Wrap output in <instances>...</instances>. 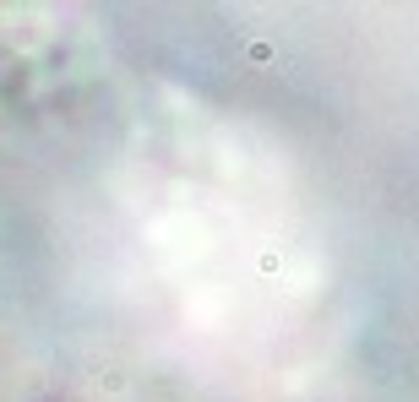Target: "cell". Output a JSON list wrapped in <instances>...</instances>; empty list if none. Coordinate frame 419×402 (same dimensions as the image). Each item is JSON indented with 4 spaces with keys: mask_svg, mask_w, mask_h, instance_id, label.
<instances>
[{
    "mask_svg": "<svg viewBox=\"0 0 419 402\" xmlns=\"http://www.w3.org/2000/svg\"><path fill=\"white\" fill-rule=\"evenodd\" d=\"M245 55H251L256 65H273V60H278V49H273L267 39H251V44H245Z\"/></svg>",
    "mask_w": 419,
    "mask_h": 402,
    "instance_id": "cell-1",
    "label": "cell"
},
{
    "mask_svg": "<svg viewBox=\"0 0 419 402\" xmlns=\"http://www.w3.org/2000/svg\"><path fill=\"white\" fill-rule=\"evenodd\" d=\"M256 266H262L267 278H278V272H283V256H278V250H262V261H256Z\"/></svg>",
    "mask_w": 419,
    "mask_h": 402,
    "instance_id": "cell-2",
    "label": "cell"
}]
</instances>
